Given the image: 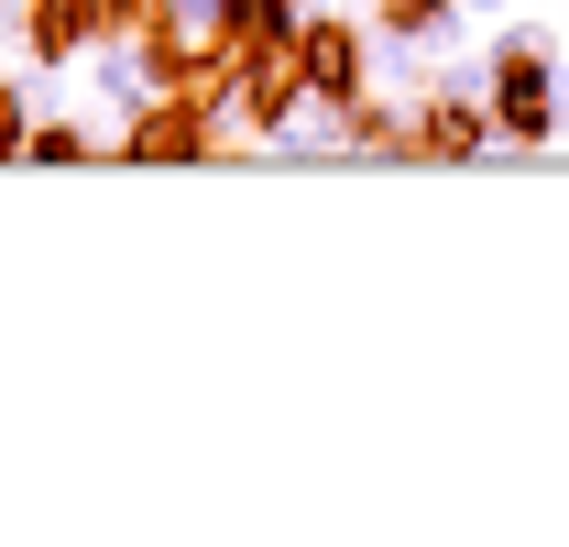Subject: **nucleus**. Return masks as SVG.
Wrapping results in <instances>:
<instances>
[{
  "instance_id": "5",
  "label": "nucleus",
  "mask_w": 569,
  "mask_h": 547,
  "mask_svg": "<svg viewBox=\"0 0 569 547\" xmlns=\"http://www.w3.org/2000/svg\"><path fill=\"white\" fill-rule=\"evenodd\" d=\"M33 121H44V110H33V88H11V77H0V165H22Z\"/></svg>"
},
{
  "instance_id": "3",
  "label": "nucleus",
  "mask_w": 569,
  "mask_h": 547,
  "mask_svg": "<svg viewBox=\"0 0 569 547\" xmlns=\"http://www.w3.org/2000/svg\"><path fill=\"white\" fill-rule=\"evenodd\" d=\"M110 153H132V165H198V153H230V132H219L209 99H153V110L121 121Z\"/></svg>"
},
{
  "instance_id": "8",
  "label": "nucleus",
  "mask_w": 569,
  "mask_h": 547,
  "mask_svg": "<svg viewBox=\"0 0 569 547\" xmlns=\"http://www.w3.org/2000/svg\"><path fill=\"white\" fill-rule=\"evenodd\" d=\"M22 11H33V0H0V33H22Z\"/></svg>"
},
{
  "instance_id": "4",
  "label": "nucleus",
  "mask_w": 569,
  "mask_h": 547,
  "mask_svg": "<svg viewBox=\"0 0 569 547\" xmlns=\"http://www.w3.org/2000/svg\"><path fill=\"white\" fill-rule=\"evenodd\" d=\"M110 33V0H33L22 11V44L33 67H88V44Z\"/></svg>"
},
{
  "instance_id": "1",
  "label": "nucleus",
  "mask_w": 569,
  "mask_h": 547,
  "mask_svg": "<svg viewBox=\"0 0 569 547\" xmlns=\"http://www.w3.org/2000/svg\"><path fill=\"white\" fill-rule=\"evenodd\" d=\"M482 77H493V121H503V142H515V153L559 142L569 99H559V56H548V44H526V33H493Z\"/></svg>"
},
{
  "instance_id": "2",
  "label": "nucleus",
  "mask_w": 569,
  "mask_h": 547,
  "mask_svg": "<svg viewBox=\"0 0 569 547\" xmlns=\"http://www.w3.org/2000/svg\"><path fill=\"white\" fill-rule=\"evenodd\" d=\"M307 88H329V99H372V77H383V33H361L351 11H307Z\"/></svg>"
},
{
  "instance_id": "6",
  "label": "nucleus",
  "mask_w": 569,
  "mask_h": 547,
  "mask_svg": "<svg viewBox=\"0 0 569 547\" xmlns=\"http://www.w3.org/2000/svg\"><path fill=\"white\" fill-rule=\"evenodd\" d=\"M22 165H88V132H77V121H33Z\"/></svg>"
},
{
  "instance_id": "9",
  "label": "nucleus",
  "mask_w": 569,
  "mask_h": 547,
  "mask_svg": "<svg viewBox=\"0 0 569 547\" xmlns=\"http://www.w3.org/2000/svg\"><path fill=\"white\" fill-rule=\"evenodd\" d=\"M471 11H482V22H503V11H515V0H471Z\"/></svg>"
},
{
  "instance_id": "7",
  "label": "nucleus",
  "mask_w": 569,
  "mask_h": 547,
  "mask_svg": "<svg viewBox=\"0 0 569 547\" xmlns=\"http://www.w3.org/2000/svg\"><path fill=\"white\" fill-rule=\"evenodd\" d=\"M417 11H438V0H383V11H372V33H395V22H417Z\"/></svg>"
}]
</instances>
